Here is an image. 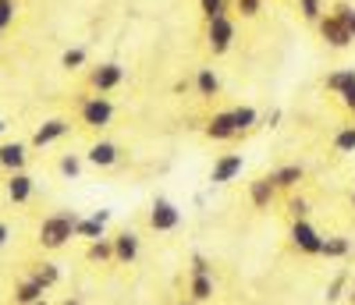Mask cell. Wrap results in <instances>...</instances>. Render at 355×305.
<instances>
[{"mask_svg":"<svg viewBox=\"0 0 355 305\" xmlns=\"http://www.w3.org/2000/svg\"><path fill=\"white\" fill-rule=\"evenodd\" d=\"M231 121H234V132H239V135L259 128V114H256V107H234V110H231Z\"/></svg>","mask_w":355,"mask_h":305,"instance_id":"cell-21","label":"cell"},{"mask_svg":"<svg viewBox=\"0 0 355 305\" xmlns=\"http://www.w3.org/2000/svg\"><path fill=\"white\" fill-rule=\"evenodd\" d=\"M103 231H107V224H100L96 217H78V224H75V238H85V241L107 238Z\"/></svg>","mask_w":355,"mask_h":305,"instance_id":"cell-23","label":"cell"},{"mask_svg":"<svg viewBox=\"0 0 355 305\" xmlns=\"http://www.w3.org/2000/svg\"><path fill=\"white\" fill-rule=\"evenodd\" d=\"M345 291H348V273H338V277L331 281V288H327V302H341Z\"/></svg>","mask_w":355,"mask_h":305,"instance_id":"cell-33","label":"cell"},{"mask_svg":"<svg viewBox=\"0 0 355 305\" xmlns=\"http://www.w3.org/2000/svg\"><path fill=\"white\" fill-rule=\"evenodd\" d=\"M4 132H8V121H4V117H0V135H4Z\"/></svg>","mask_w":355,"mask_h":305,"instance_id":"cell-41","label":"cell"},{"mask_svg":"<svg viewBox=\"0 0 355 305\" xmlns=\"http://www.w3.org/2000/svg\"><path fill=\"white\" fill-rule=\"evenodd\" d=\"M277 121H281V110H270V114L263 117V125H266V128H277Z\"/></svg>","mask_w":355,"mask_h":305,"instance_id":"cell-38","label":"cell"},{"mask_svg":"<svg viewBox=\"0 0 355 305\" xmlns=\"http://www.w3.org/2000/svg\"><path fill=\"white\" fill-rule=\"evenodd\" d=\"M352 78H355V68H341V71H331L327 78H323V85H327V93H334V96H338Z\"/></svg>","mask_w":355,"mask_h":305,"instance_id":"cell-26","label":"cell"},{"mask_svg":"<svg viewBox=\"0 0 355 305\" xmlns=\"http://www.w3.org/2000/svg\"><path fill=\"white\" fill-rule=\"evenodd\" d=\"M25 164H28V146L25 142H0V167L8 174L25 171Z\"/></svg>","mask_w":355,"mask_h":305,"instance_id":"cell-12","label":"cell"},{"mask_svg":"<svg viewBox=\"0 0 355 305\" xmlns=\"http://www.w3.org/2000/svg\"><path fill=\"white\" fill-rule=\"evenodd\" d=\"M15 15H18V4L15 0H0V33L15 21Z\"/></svg>","mask_w":355,"mask_h":305,"instance_id":"cell-35","label":"cell"},{"mask_svg":"<svg viewBox=\"0 0 355 305\" xmlns=\"http://www.w3.org/2000/svg\"><path fill=\"white\" fill-rule=\"evenodd\" d=\"M210 298H214V273H192L189 302H210Z\"/></svg>","mask_w":355,"mask_h":305,"instance_id":"cell-17","label":"cell"},{"mask_svg":"<svg viewBox=\"0 0 355 305\" xmlns=\"http://www.w3.org/2000/svg\"><path fill=\"white\" fill-rule=\"evenodd\" d=\"M316 25H320V36H323V43H327V46H334V50L352 46V33H348V25L338 15H323Z\"/></svg>","mask_w":355,"mask_h":305,"instance_id":"cell-8","label":"cell"},{"mask_svg":"<svg viewBox=\"0 0 355 305\" xmlns=\"http://www.w3.org/2000/svg\"><path fill=\"white\" fill-rule=\"evenodd\" d=\"M43 295H46V288H43L40 281H33V277H25V281L15 284V305H33V302H40Z\"/></svg>","mask_w":355,"mask_h":305,"instance_id":"cell-18","label":"cell"},{"mask_svg":"<svg viewBox=\"0 0 355 305\" xmlns=\"http://www.w3.org/2000/svg\"><path fill=\"white\" fill-rule=\"evenodd\" d=\"M291 245L302 256H320L323 252V234L309 224V220H295L291 224Z\"/></svg>","mask_w":355,"mask_h":305,"instance_id":"cell-5","label":"cell"},{"mask_svg":"<svg viewBox=\"0 0 355 305\" xmlns=\"http://www.w3.org/2000/svg\"><path fill=\"white\" fill-rule=\"evenodd\" d=\"M121 82H125V68L117 64V60H107V64L93 68V75H89V85H93L100 96H103V93H114Z\"/></svg>","mask_w":355,"mask_h":305,"instance_id":"cell-7","label":"cell"},{"mask_svg":"<svg viewBox=\"0 0 355 305\" xmlns=\"http://www.w3.org/2000/svg\"><path fill=\"white\" fill-rule=\"evenodd\" d=\"M234 11H239L242 18H256L263 11V0H234Z\"/></svg>","mask_w":355,"mask_h":305,"instance_id":"cell-34","label":"cell"},{"mask_svg":"<svg viewBox=\"0 0 355 305\" xmlns=\"http://www.w3.org/2000/svg\"><path fill=\"white\" fill-rule=\"evenodd\" d=\"M320 256H327V259H348L352 256V241L345 234H327V238H323V252Z\"/></svg>","mask_w":355,"mask_h":305,"instance_id":"cell-20","label":"cell"},{"mask_svg":"<svg viewBox=\"0 0 355 305\" xmlns=\"http://www.w3.org/2000/svg\"><path fill=\"white\" fill-rule=\"evenodd\" d=\"M75 224H78V213L75 209H57V213H50V217H43L36 241H40L43 249L57 252V249H64L68 241L75 238Z\"/></svg>","mask_w":355,"mask_h":305,"instance_id":"cell-1","label":"cell"},{"mask_svg":"<svg viewBox=\"0 0 355 305\" xmlns=\"http://www.w3.org/2000/svg\"><path fill=\"white\" fill-rule=\"evenodd\" d=\"M334 152H341V157L355 152V125H341L334 132Z\"/></svg>","mask_w":355,"mask_h":305,"instance_id":"cell-25","label":"cell"},{"mask_svg":"<svg viewBox=\"0 0 355 305\" xmlns=\"http://www.w3.org/2000/svg\"><path fill=\"white\" fill-rule=\"evenodd\" d=\"M178 224H182V209H178L171 199L157 195L153 206H150V227L160 231V234H167V231H178Z\"/></svg>","mask_w":355,"mask_h":305,"instance_id":"cell-4","label":"cell"},{"mask_svg":"<svg viewBox=\"0 0 355 305\" xmlns=\"http://www.w3.org/2000/svg\"><path fill=\"white\" fill-rule=\"evenodd\" d=\"M206 139H214V142H231V139H239V132H234V121H231V110H217L210 121H206Z\"/></svg>","mask_w":355,"mask_h":305,"instance_id":"cell-10","label":"cell"},{"mask_svg":"<svg viewBox=\"0 0 355 305\" xmlns=\"http://www.w3.org/2000/svg\"><path fill=\"white\" fill-rule=\"evenodd\" d=\"M64 305H78V298H68V302H64Z\"/></svg>","mask_w":355,"mask_h":305,"instance_id":"cell-43","label":"cell"},{"mask_svg":"<svg viewBox=\"0 0 355 305\" xmlns=\"http://www.w3.org/2000/svg\"><path fill=\"white\" fill-rule=\"evenodd\" d=\"M57 171H61L64 177H78V174H82V157H75V152H64L61 164H57Z\"/></svg>","mask_w":355,"mask_h":305,"instance_id":"cell-29","label":"cell"},{"mask_svg":"<svg viewBox=\"0 0 355 305\" xmlns=\"http://www.w3.org/2000/svg\"><path fill=\"white\" fill-rule=\"evenodd\" d=\"M234 43V18L231 15H217L206 21V46L214 53H227Z\"/></svg>","mask_w":355,"mask_h":305,"instance_id":"cell-3","label":"cell"},{"mask_svg":"<svg viewBox=\"0 0 355 305\" xmlns=\"http://www.w3.org/2000/svg\"><path fill=\"white\" fill-rule=\"evenodd\" d=\"M33 192H36V181L28 177L25 171H15V174L8 177V199H11L15 206H25L28 199H33Z\"/></svg>","mask_w":355,"mask_h":305,"instance_id":"cell-13","label":"cell"},{"mask_svg":"<svg viewBox=\"0 0 355 305\" xmlns=\"http://www.w3.org/2000/svg\"><path fill=\"white\" fill-rule=\"evenodd\" d=\"M33 305H46V298H40V302H33Z\"/></svg>","mask_w":355,"mask_h":305,"instance_id":"cell-44","label":"cell"},{"mask_svg":"<svg viewBox=\"0 0 355 305\" xmlns=\"http://www.w3.org/2000/svg\"><path fill=\"white\" fill-rule=\"evenodd\" d=\"M71 132V125H68V121L64 117H50V121H43V125L36 128V135H33V146H53V142H61L64 135Z\"/></svg>","mask_w":355,"mask_h":305,"instance_id":"cell-11","label":"cell"},{"mask_svg":"<svg viewBox=\"0 0 355 305\" xmlns=\"http://www.w3.org/2000/svg\"><path fill=\"white\" fill-rule=\"evenodd\" d=\"M89 217H96L100 224H110V209H93V213H89Z\"/></svg>","mask_w":355,"mask_h":305,"instance_id":"cell-40","label":"cell"},{"mask_svg":"<svg viewBox=\"0 0 355 305\" xmlns=\"http://www.w3.org/2000/svg\"><path fill=\"white\" fill-rule=\"evenodd\" d=\"M299 15L306 21H320L327 11H323V0H299Z\"/></svg>","mask_w":355,"mask_h":305,"instance_id":"cell-28","label":"cell"},{"mask_svg":"<svg viewBox=\"0 0 355 305\" xmlns=\"http://www.w3.org/2000/svg\"><path fill=\"white\" fill-rule=\"evenodd\" d=\"M288 213H291V220H309L313 206H309L306 195H291V199H288Z\"/></svg>","mask_w":355,"mask_h":305,"instance_id":"cell-27","label":"cell"},{"mask_svg":"<svg viewBox=\"0 0 355 305\" xmlns=\"http://www.w3.org/2000/svg\"><path fill=\"white\" fill-rule=\"evenodd\" d=\"M274 195H277V185H274V177H270V174L256 177L252 185H249V199H252V206H256V209H270Z\"/></svg>","mask_w":355,"mask_h":305,"instance_id":"cell-14","label":"cell"},{"mask_svg":"<svg viewBox=\"0 0 355 305\" xmlns=\"http://www.w3.org/2000/svg\"><path fill=\"white\" fill-rule=\"evenodd\" d=\"M245 171V157L242 152H224V157L214 160V171H210V185H231L234 177Z\"/></svg>","mask_w":355,"mask_h":305,"instance_id":"cell-6","label":"cell"},{"mask_svg":"<svg viewBox=\"0 0 355 305\" xmlns=\"http://www.w3.org/2000/svg\"><path fill=\"white\" fill-rule=\"evenodd\" d=\"M192 273H210V263H206V256H192Z\"/></svg>","mask_w":355,"mask_h":305,"instance_id":"cell-37","label":"cell"},{"mask_svg":"<svg viewBox=\"0 0 355 305\" xmlns=\"http://www.w3.org/2000/svg\"><path fill=\"white\" fill-rule=\"evenodd\" d=\"M28 277H33V281H40V284L50 291L57 281H61V270H57V263H40L33 273H28Z\"/></svg>","mask_w":355,"mask_h":305,"instance_id":"cell-24","label":"cell"},{"mask_svg":"<svg viewBox=\"0 0 355 305\" xmlns=\"http://www.w3.org/2000/svg\"><path fill=\"white\" fill-rule=\"evenodd\" d=\"M352 209H355V192H352Z\"/></svg>","mask_w":355,"mask_h":305,"instance_id":"cell-45","label":"cell"},{"mask_svg":"<svg viewBox=\"0 0 355 305\" xmlns=\"http://www.w3.org/2000/svg\"><path fill=\"white\" fill-rule=\"evenodd\" d=\"M270 177H274V185H277V189L291 192V189H299V181L306 177V171H302V164H284V167H277Z\"/></svg>","mask_w":355,"mask_h":305,"instance_id":"cell-16","label":"cell"},{"mask_svg":"<svg viewBox=\"0 0 355 305\" xmlns=\"http://www.w3.org/2000/svg\"><path fill=\"white\" fill-rule=\"evenodd\" d=\"M348 302H352V305H355V288H348Z\"/></svg>","mask_w":355,"mask_h":305,"instance_id":"cell-42","label":"cell"},{"mask_svg":"<svg viewBox=\"0 0 355 305\" xmlns=\"http://www.w3.org/2000/svg\"><path fill=\"white\" fill-rule=\"evenodd\" d=\"M182 305H196V302H182Z\"/></svg>","mask_w":355,"mask_h":305,"instance_id":"cell-46","label":"cell"},{"mask_svg":"<svg viewBox=\"0 0 355 305\" xmlns=\"http://www.w3.org/2000/svg\"><path fill=\"white\" fill-rule=\"evenodd\" d=\"M85 160L93 164V167H114L117 160H121V149H117L114 142H93L89 146V152H85Z\"/></svg>","mask_w":355,"mask_h":305,"instance_id":"cell-15","label":"cell"},{"mask_svg":"<svg viewBox=\"0 0 355 305\" xmlns=\"http://www.w3.org/2000/svg\"><path fill=\"white\" fill-rule=\"evenodd\" d=\"M338 96H341V103H345V110H352V114H355V78H352V82H348V85L341 89V93H338Z\"/></svg>","mask_w":355,"mask_h":305,"instance_id":"cell-36","label":"cell"},{"mask_svg":"<svg viewBox=\"0 0 355 305\" xmlns=\"http://www.w3.org/2000/svg\"><path fill=\"white\" fill-rule=\"evenodd\" d=\"M8 241H11V227H8L4 220H0V249H4V245H8Z\"/></svg>","mask_w":355,"mask_h":305,"instance_id":"cell-39","label":"cell"},{"mask_svg":"<svg viewBox=\"0 0 355 305\" xmlns=\"http://www.w3.org/2000/svg\"><path fill=\"white\" fill-rule=\"evenodd\" d=\"M331 15H338V18L348 25V33H352V40H355V8L341 0V4H334V8H331Z\"/></svg>","mask_w":355,"mask_h":305,"instance_id":"cell-31","label":"cell"},{"mask_svg":"<svg viewBox=\"0 0 355 305\" xmlns=\"http://www.w3.org/2000/svg\"><path fill=\"white\" fill-rule=\"evenodd\" d=\"M199 11H202L206 21H210L217 15H227V0H199Z\"/></svg>","mask_w":355,"mask_h":305,"instance_id":"cell-30","label":"cell"},{"mask_svg":"<svg viewBox=\"0 0 355 305\" xmlns=\"http://www.w3.org/2000/svg\"><path fill=\"white\" fill-rule=\"evenodd\" d=\"M85 259H89V263H110V259H114V241H110V238H96V241H89Z\"/></svg>","mask_w":355,"mask_h":305,"instance_id":"cell-22","label":"cell"},{"mask_svg":"<svg viewBox=\"0 0 355 305\" xmlns=\"http://www.w3.org/2000/svg\"><path fill=\"white\" fill-rule=\"evenodd\" d=\"M82 64H85V50H82V46H75V50H68V53L61 57V68H64V71H78Z\"/></svg>","mask_w":355,"mask_h":305,"instance_id":"cell-32","label":"cell"},{"mask_svg":"<svg viewBox=\"0 0 355 305\" xmlns=\"http://www.w3.org/2000/svg\"><path fill=\"white\" fill-rule=\"evenodd\" d=\"M110 121H114V103L107 100V96H82V125L85 128H96V132H103V128H110Z\"/></svg>","mask_w":355,"mask_h":305,"instance_id":"cell-2","label":"cell"},{"mask_svg":"<svg viewBox=\"0 0 355 305\" xmlns=\"http://www.w3.org/2000/svg\"><path fill=\"white\" fill-rule=\"evenodd\" d=\"M196 93H199L202 100H214V96L220 93V78H217L214 68H199V71H196Z\"/></svg>","mask_w":355,"mask_h":305,"instance_id":"cell-19","label":"cell"},{"mask_svg":"<svg viewBox=\"0 0 355 305\" xmlns=\"http://www.w3.org/2000/svg\"><path fill=\"white\" fill-rule=\"evenodd\" d=\"M110 241H114V259H117V263H125V266H128V263H135V259H139L142 241H139V234H135V231H128V227H125V231H117Z\"/></svg>","mask_w":355,"mask_h":305,"instance_id":"cell-9","label":"cell"}]
</instances>
